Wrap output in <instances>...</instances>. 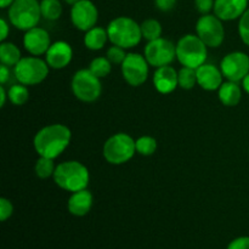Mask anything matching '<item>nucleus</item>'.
I'll use <instances>...</instances> for the list:
<instances>
[{
	"label": "nucleus",
	"mask_w": 249,
	"mask_h": 249,
	"mask_svg": "<svg viewBox=\"0 0 249 249\" xmlns=\"http://www.w3.org/2000/svg\"><path fill=\"white\" fill-rule=\"evenodd\" d=\"M72 133L63 124H50L41 128L33 140L34 150L40 157L57 158L70 146Z\"/></svg>",
	"instance_id": "nucleus-1"
},
{
	"label": "nucleus",
	"mask_w": 249,
	"mask_h": 249,
	"mask_svg": "<svg viewBox=\"0 0 249 249\" xmlns=\"http://www.w3.org/2000/svg\"><path fill=\"white\" fill-rule=\"evenodd\" d=\"M53 181L60 189L68 192H77L87 189L90 174L88 168L78 160H66L56 165Z\"/></svg>",
	"instance_id": "nucleus-2"
},
{
	"label": "nucleus",
	"mask_w": 249,
	"mask_h": 249,
	"mask_svg": "<svg viewBox=\"0 0 249 249\" xmlns=\"http://www.w3.org/2000/svg\"><path fill=\"white\" fill-rule=\"evenodd\" d=\"M108 39L113 45L124 49H133L142 39L141 27L131 17L119 16L112 19L107 27Z\"/></svg>",
	"instance_id": "nucleus-3"
},
{
	"label": "nucleus",
	"mask_w": 249,
	"mask_h": 249,
	"mask_svg": "<svg viewBox=\"0 0 249 249\" xmlns=\"http://www.w3.org/2000/svg\"><path fill=\"white\" fill-rule=\"evenodd\" d=\"M208 46L197 34H186L177 43V58L182 67L197 68L206 63Z\"/></svg>",
	"instance_id": "nucleus-4"
},
{
	"label": "nucleus",
	"mask_w": 249,
	"mask_h": 249,
	"mask_svg": "<svg viewBox=\"0 0 249 249\" xmlns=\"http://www.w3.org/2000/svg\"><path fill=\"white\" fill-rule=\"evenodd\" d=\"M9 21L19 31H29L38 26L41 16L40 1L38 0H15L7 11Z\"/></svg>",
	"instance_id": "nucleus-5"
},
{
	"label": "nucleus",
	"mask_w": 249,
	"mask_h": 249,
	"mask_svg": "<svg viewBox=\"0 0 249 249\" xmlns=\"http://www.w3.org/2000/svg\"><path fill=\"white\" fill-rule=\"evenodd\" d=\"M135 152V140L125 133H117L109 136L102 148L105 160L113 165H121L129 162Z\"/></svg>",
	"instance_id": "nucleus-6"
},
{
	"label": "nucleus",
	"mask_w": 249,
	"mask_h": 249,
	"mask_svg": "<svg viewBox=\"0 0 249 249\" xmlns=\"http://www.w3.org/2000/svg\"><path fill=\"white\" fill-rule=\"evenodd\" d=\"M49 65L45 60L39 56H27L22 57L19 62L14 67L15 78L21 84L31 85L40 84L46 79L49 74Z\"/></svg>",
	"instance_id": "nucleus-7"
},
{
	"label": "nucleus",
	"mask_w": 249,
	"mask_h": 249,
	"mask_svg": "<svg viewBox=\"0 0 249 249\" xmlns=\"http://www.w3.org/2000/svg\"><path fill=\"white\" fill-rule=\"evenodd\" d=\"M71 85L73 95L83 102H94L101 96V80L89 68L77 71L73 75Z\"/></svg>",
	"instance_id": "nucleus-8"
},
{
	"label": "nucleus",
	"mask_w": 249,
	"mask_h": 249,
	"mask_svg": "<svg viewBox=\"0 0 249 249\" xmlns=\"http://www.w3.org/2000/svg\"><path fill=\"white\" fill-rule=\"evenodd\" d=\"M224 21L216 15H202L196 23V33L208 48H219L225 39Z\"/></svg>",
	"instance_id": "nucleus-9"
},
{
	"label": "nucleus",
	"mask_w": 249,
	"mask_h": 249,
	"mask_svg": "<svg viewBox=\"0 0 249 249\" xmlns=\"http://www.w3.org/2000/svg\"><path fill=\"white\" fill-rule=\"evenodd\" d=\"M143 56L152 67L168 66L177 58V45H174L169 39L160 36L156 40L148 41L143 50Z\"/></svg>",
	"instance_id": "nucleus-10"
},
{
	"label": "nucleus",
	"mask_w": 249,
	"mask_h": 249,
	"mask_svg": "<svg viewBox=\"0 0 249 249\" xmlns=\"http://www.w3.org/2000/svg\"><path fill=\"white\" fill-rule=\"evenodd\" d=\"M121 67L124 80L131 87H140L147 80L150 65L143 55L136 53H128Z\"/></svg>",
	"instance_id": "nucleus-11"
},
{
	"label": "nucleus",
	"mask_w": 249,
	"mask_h": 249,
	"mask_svg": "<svg viewBox=\"0 0 249 249\" xmlns=\"http://www.w3.org/2000/svg\"><path fill=\"white\" fill-rule=\"evenodd\" d=\"M224 78L231 82H242L249 73V56L242 51H232L224 56L220 62Z\"/></svg>",
	"instance_id": "nucleus-12"
},
{
	"label": "nucleus",
	"mask_w": 249,
	"mask_h": 249,
	"mask_svg": "<svg viewBox=\"0 0 249 249\" xmlns=\"http://www.w3.org/2000/svg\"><path fill=\"white\" fill-rule=\"evenodd\" d=\"M99 10L91 0H79L71 7V21L77 29L87 32L96 26Z\"/></svg>",
	"instance_id": "nucleus-13"
},
{
	"label": "nucleus",
	"mask_w": 249,
	"mask_h": 249,
	"mask_svg": "<svg viewBox=\"0 0 249 249\" xmlns=\"http://www.w3.org/2000/svg\"><path fill=\"white\" fill-rule=\"evenodd\" d=\"M23 46L32 56L45 55L51 46L50 34L41 27H34L24 33Z\"/></svg>",
	"instance_id": "nucleus-14"
},
{
	"label": "nucleus",
	"mask_w": 249,
	"mask_h": 249,
	"mask_svg": "<svg viewBox=\"0 0 249 249\" xmlns=\"http://www.w3.org/2000/svg\"><path fill=\"white\" fill-rule=\"evenodd\" d=\"M73 58L72 46L67 41L58 40L51 44L45 53V61L53 70H63L71 63Z\"/></svg>",
	"instance_id": "nucleus-15"
},
{
	"label": "nucleus",
	"mask_w": 249,
	"mask_h": 249,
	"mask_svg": "<svg viewBox=\"0 0 249 249\" xmlns=\"http://www.w3.org/2000/svg\"><path fill=\"white\" fill-rule=\"evenodd\" d=\"M197 73V85L207 91H215L219 90L224 83V75L220 67L212 65V63H203L196 70Z\"/></svg>",
	"instance_id": "nucleus-16"
},
{
	"label": "nucleus",
	"mask_w": 249,
	"mask_h": 249,
	"mask_svg": "<svg viewBox=\"0 0 249 249\" xmlns=\"http://www.w3.org/2000/svg\"><path fill=\"white\" fill-rule=\"evenodd\" d=\"M249 0H215L214 2V15L221 21H233L240 19L247 11Z\"/></svg>",
	"instance_id": "nucleus-17"
},
{
	"label": "nucleus",
	"mask_w": 249,
	"mask_h": 249,
	"mask_svg": "<svg viewBox=\"0 0 249 249\" xmlns=\"http://www.w3.org/2000/svg\"><path fill=\"white\" fill-rule=\"evenodd\" d=\"M178 75H179V72L170 65L156 68L152 78L156 90L165 95L173 92L179 87Z\"/></svg>",
	"instance_id": "nucleus-18"
},
{
	"label": "nucleus",
	"mask_w": 249,
	"mask_h": 249,
	"mask_svg": "<svg viewBox=\"0 0 249 249\" xmlns=\"http://www.w3.org/2000/svg\"><path fill=\"white\" fill-rule=\"evenodd\" d=\"M92 201L94 198L89 190L84 189L77 192H72L71 197L68 198V212L74 216L87 215L91 209Z\"/></svg>",
	"instance_id": "nucleus-19"
},
{
	"label": "nucleus",
	"mask_w": 249,
	"mask_h": 249,
	"mask_svg": "<svg viewBox=\"0 0 249 249\" xmlns=\"http://www.w3.org/2000/svg\"><path fill=\"white\" fill-rule=\"evenodd\" d=\"M218 96L221 104L224 106L233 107L240 104L242 99V89L238 85V83L226 80L221 84V87L218 90Z\"/></svg>",
	"instance_id": "nucleus-20"
},
{
	"label": "nucleus",
	"mask_w": 249,
	"mask_h": 249,
	"mask_svg": "<svg viewBox=\"0 0 249 249\" xmlns=\"http://www.w3.org/2000/svg\"><path fill=\"white\" fill-rule=\"evenodd\" d=\"M107 40L108 39V33H107V29L102 28V27H92L91 29L85 32L84 36V45L85 48L89 49V50L97 51L104 49V46L106 45Z\"/></svg>",
	"instance_id": "nucleus-21"
},
{
	"label": "nucleus",
	"mask_w": 249,
	"mask_h": 249,
	"mask_svg": "<svg viewBox=\"0 0 249 249\" xmlns=\"http://www.w3.org/2000/svg\"><path fill=\"white\" fill-rule=\"evenodd\" d=\"M22 58L18 46L10 41H2L0 45V62L7 67H15Z\"/></svg>",
	"instance_id": "nucleus-22"
},
{
	"label": "nucleus",
	"mask_w": 249,
	"mask_h": 249,
	"mask_svg": "<svg viewBox=\"0 0 249 249\" xmlns=\"http://www.w3.org/2000/svg\"><path fill=\"white\" fill-rule=\"evenodd\" d=\"M41 16L48 21H56L62 15V4L60 0H40Z\"/></svg>",
	"instance_id": "nucleus-23"
},
{
	"label": "nucleus",
	"mask_w": 249,
	"mask_h": 249,
	"mask_svg": "<svg viewBox=\"0 0 249 249\" xmlns=\"http://www.w3.org/2000/svg\"><path fill=\"white\" fill-rule=\"evenodd\" d=\"M142 38L147 41L156 40L162 36V24L155 18H147L140 24Z\"/></svg>",
	"instance_id": "nucleus-24"
},
{
	"label": "nucleus",
	"mask_w": 249,
	"mask_h": 249,
	"mask_svg": "<svg viewBox=\"0 0 249 249\" xmlns=\"http://www.w3.org/2000/svg\"><path fill=\"white\" fill-rule=\"evenodd\" d=\"M9 95V100L11 101L12 105L15 106H22V105L26 104L29 99V91L27 85L23 84H15L7 91Z\"/></svg>",
	"instance_id": "nucleus-25"
},
{
	"label": "nucleus",
	"mask_w": 249,
	"mask_h": 249,
	"mask_svg": "<svg viewBox=\"0 0 249 249\" xmlns=\"http://www.w3.org/2000/svg\"><path fill=\"white\" fill-rule=\"evenodd\" d=\"M56 170V165L53 163V160L46 157H40L36 160V167H34V172L36 175L40 179H49V178L53 177Z\"/></svg>",
	"instance_id": "nucleus-26"
},
{
	"label": "nucleus",
	"mask_w": 249,
	"mask_h": 249,
	"mask_svg": "<svg viewBox=\"0 0 249 249\" xmlns=\"http://www.w3.org/2000/svg\"><path fill=\"white\" fill-rule=\"evenodd\" d=\"M89 70L91 71L96 77H99L100 79H101V78L107 77V75L111 73L112 63L107 57L100 56V57H95L94 60L90 62Z\"/></svg>",
	"instance_id": "nucleus-27"
},
{
	"label": "nucleus",
	"mask_w": 249,
	"mask_h": 249,
	"mask_svg": "<svg viewBox=\"0 0 249 249\" xmlns=\"http://www.w3.org/2000/svg\"><path fill=\"white\" fill-rule=\"evenodd\" d=\"M179 87L184 90H191L197 84V73L195 68L182 67L179 71Z\"/></svg>",
	"instance_id": "nucleus-28"
},
{
	"label": "nucleus",
	"mask_w": 249,
	"mask_h": 249,
	"mask_svg": "<svg viewBox=\"0 0 249 249\" xmlns=\"http://www.w3.org/2000/svg\"><path fill=\"white\" fill-rule=\"evenodd\" d=\"M136 152L141 156H152L157 150V141L155 138L148 135L140 136L135 141Z\"/></svg>",
	"instance_id": "nucleus-29"
},
{
	"label": "nucleus",
	"mask_w": 249,
	"mask_h": 249,
	"mask_svg": "<svg viewBox=\"0 0 249 249\" xmlns=\"http://www.w3.org/2000/svg\"><path fill=\"white\" fill-rule=\"evenodd\" d=\"M126 55H128V53H125V49L118 45H112L111 48L107 50L106 57L111 61L112 65H122L123 61L125 60Z\"/></svg>",
	"instance_id": "nucleus-30"
},
{
	"label": "nucleus",
	"mask_w": 249,
	"mask_h": 249,
	"mask_svg": "<svg viewBox=\"0 0 249 249\" xmlns=\"http://www.w3.org/2000/svg\"><path fill=\"white\" fill-rule=\"evenodd\" d=\"M238 34L241 40L249 46V9H247L238 21Z\"/></svg>",
	"instance_id": "nucleus-31"
},
{
	"label": "nucleus",
	"mask_w": 249,
	"mask_h": 249,
	"mask_svg": "<svg viewBox=\"0 0 249 249\" xmlns=\"http://www.w3.org/2000/svg\"><path fill=\"white\" fill-rule=\"evenodd\" d=\"M14 213V206H12L11 201L5 197L0 198V220L6 221L10 216Z\"/></svg>",
	"instance_id": "nucleus-32"
},
{
	"label": "nucleus",
	"mask_w": 249,
	"mask_h": 249,
	"mask_svg": "<svg viewBox=\"0 0 249 249\" xmlns=\"http://www.w3.org/2000/svg\"><path fill=\"white\" fill-rule=\"evenodd\" d=\"M214 2L215 0H195V6L199 14L207 15L214 10Z\"/></svg>",
	"instance_id": "nucleus-33"
},
{
	"label": "nucleus",
	"mask_w": 249,
	"mask_h": 249,
	"mask_svg": "<svg viewBox=\"0 0 249 249\" xmlns=\"http://www.w3.org/2000/svg\"><path fill=\"white\" fill-rule=\"evenodd\" d=\"M228 249H249V237L248 236H242L231 241Z\"/></svg>",
	"instance_id": "nucleus-34"
},
{
	"label": "nucleus",
	"mask_w": 249,
	"mask_h": 249,
	"mask_svg": "<svg viewBox=\"0 0 249 249\" xmlns=\"http://www.w3.org/2000/svg\"><path fill=\"white\" fill-rule=\"evenodd\" d=\"M177 1L178 0H155V5L160 11L168 12L174 9Z\"/></svg>",
	"instance_id": "nucleus-35"
},
{
	"label": "nucleus",
	"mask_w": 249,
	"mask_h": 249,
	"mask_svg": "<svg viewBox=\"0 0 249 249\" xmlns=\"http://www.w3.org/2000/svg\"><path fill=\"white\" fill-rule=\"evenodd\" d=\"M0 29H1V33H0V40H1L2 43V41H5V39L7 38V36H9V31H10L9 23H7V21L4 18V17L0 18Z\"/></svg>",
	"instance_id": "nucleus-36"
},
{
	"label": "nucleus",
	"mask_w": 249,
	"mask_h": 249,
	"mask_svg": "<svg viewBox=\"0 0 249 249\" xmlns=\"http://www.w3.org/2000/svg\"><path fill=\"white\" fill-rule=\"evenodd\" d=\"M10 78V67L7 66L1 65L0 66V83L5 84Z\"/></svg>",
	"instance_id": "nucleus-37"
},
{
	"label": "nucleus",
	"mask_w": 249,
	"mask_h": 249,
	"mask_svg": "<svg viewBox=\"0 0 249 249\" xmlns=\"http://www.w3.org/2000/svg\"><path fill=\"white\" fill-rule=\"evenodd\" d=\"M6 99H9V95L5 91L4 87H0V107H4L6 104Z\"/></svg>",
	"instance_id": "nucleus-38"
},
{
	"label": "nucleus",
	"mask_w": 249,
	"mask_h": 249,
	"mask_svg": "<svg viewBox=\"0 0 249 249\" xmlns=\"http://www.w3.org/2000/svg\"><path fill=\"white\" fill-rule=\"evenodd\" d=\"M242 87H243V90H245L247 94H249V73L247 75H246L245 78H243L242 80Z\"/></svg>",
	"instance_id": "nucleus-39"
},
{
	"label": "nucleus",
	"mask_w": 249,
	"mask_h": 249,
	"mask_svg": "<svg viewBox=\"0 0 249 249\" xmlns=\"http://www.w3.org/2000/svg\"><path fill=\"white\" fill-rule=\"evenodd\" d=\"M15 0H0V7L1 9H7V7L11 6L14 4Z\"/></svg>",
	"instance_id": "nucleus-40"
},
{
	"label": "nucleus",
	"mask_w": 249,
	"mask_h": 249,
	"mask_svg": "<svg viewBox=\"0 0 249 249\" xmlns=\"http://www.w3.org/2000/svg\"><path fill=\"white\" fill-rule=\"evenodd\" d=\"M63 1H65L66 4H68V5H71V6H73V5L77 4V2L79 1V0H63Z\"/></svg>",
	"instance_id": "nucleus-41"
}]
</instances>
